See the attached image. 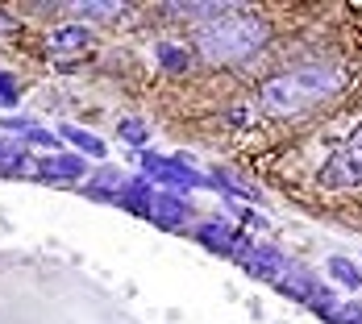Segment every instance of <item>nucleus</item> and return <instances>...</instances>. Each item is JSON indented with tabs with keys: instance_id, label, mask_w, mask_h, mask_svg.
I'll return each mask as SVG.
<instances>
[{
	"instance_id": "8",
	"label": "nucleus",
	"mask_w": 362,
	"mask_h": 324,
	"mask_svg": "<svg viewBox=\"0 0 362 324\" xmlns=\"http://www.w3.org/2000/svg\"><path fill=\"white\" fill-rule=\"evenodd\" d=\"M117 204L134 216H150V208H154V183L146 175H125V187H121Z\"/></svg>"
},
{
	"instance_id": "20",
	"label": "nucleus",
	"mask_w": 362,
	"mask_h": 324,
	"mask_svg": "<svg viewBox=\"0 0 362 324\" xmlns=\"http://www.w3.org/2000/svg\"><path fill=\"white\" fill-rule=\"evenodd\" d=\"M0 125H4V129H13V133H25V129H34V125H30V116H0Z\"/></svg>"
},
{
	"instance_id": "11",
	"label": "nucleus",
	"mask_w": 362,
	"mask_h": 324,
	"mask_svg": "<svg viewBox=\"0 0 362 324\" xmlns=\"http://www.w3.org/2000/svg\"><path fill=\"white\" fill-rule=\"evenodd\" d=\"M88 46H92V30H83V25H63L50 34V54H79Z\"/></svg>"
},
{
	"instance_id": "14",
	"label": "nucleus",
	"mask_w": 362,
	"mask_h": 324,
	"mask_svg": "<svg viewBox=\"0 0 362 324\" xmlns=\"http://www.w3.org/2000/svg\"><path fill=\"white\" fill-rule=\"evenodd\" d=\"M187 63H192V54H187L183 46H175V42H163V46H158V67H163V71L180 75V71H187Z\"/></svg>"
},
{
	"instance_id": "21",
	"label": "nucleus",
	"mask_w": 362,
	"mask_h": 324,
	"mask_svg": "<svg viewBox=\"0 0 362 324\" xmlns=\"http://www.w3.org/2000/svg\"><path fill=\"white\" fill-rule=\"evenodd\" d=\"M13 30H17V17L8 8H0V34H13Z\"/></svg>"
},
{
	"instance_id": "5",
	"label": "nucleus",
	"mask_w": 362,
	"mask_h": 324,
	"mask_svg": "<svg viewBox=\"0 0 362 324\" xmlns=\"http://www.w3.org/2000/svg\"><path fill=\"white\" fill-rule=\"evenodd\" d=\"M233 262L242 266V270H250L254 279H267V283H279L284 279V253L275 250V246H262V241H250L246 233L238 237V250H233Z\"/></svg>"
},
{
	"instance_id": "6",
	"label": "nucleus",
	"mask_w": 362,
	"mask_h": 324,
	"mask_svg": "<svg viewBox=\"0 0 362 324\" xmlns=\"http://www.w3.org/2000/svg\"><path fill=\"white\" fill-rule=\"evenodd\" d=\"M187 216H192V208H187V200L183 196H175V191H158L154 196V208H150V220L158 224V229H183L187 224Z\"/></svg>"
},
{
	"instance_id": "18",
	"label": "nucleus",
	"mask_w": 362,
	"mask_h": 324,
	"mask_svg": "<svg viewBox=\"0 0 362 324\" xmlns=\"http://www.w3.org/2000/svg\"><path fill=\"white\" fill-rule=\"evenodd\" d=\"M59 142H63V138H54V133H46V129H25V133H21V145H50V150H59Z\"/></svg>"
},
{
	"instance_id": "15",
	"label": "nucleus",
	"mask_w": 362,
	"mask_h": 324,
	"mask_svg": "<svg viewBox=\"0 0 362 324\" xmlns=\"http://www.w3.org/2000/svg\"><path fill=\"white\" fill-rule=\"evenodd\" d=\"M75 13L88 17V21H112V17H121V13H129V8H125V4H112V0H100V4L83 0V4H75Z\"/></svg>"
},
{
	"instance_id": "10",
	"label": "nucleus",
	"mask_w": 362,
	"mask_h": 324,
	"mask_svg": "<svg viewBox=\"0 0 362 324\" xmlns=\"http://www.w3.org/2000/svg\"><path fill=\"white\" fill-rule=\"evenodd\" d=\"M96 183H83V196H92V200H105V204H117V196H121V187H125V175L121 171H112V167H100Z\"/></svg>"
},
{
	"instance_id": "7",
	"label": "nucleus",
	"mask_w": 362,
	"mask_h": 324,
	"mask_svg": "<svg viewBox=\"0 0 362 324\" xmlns=\"http://www.w3.org/2000/svg\"><path fill=\"white\" fill-rule=\"evenodd\" d=\"M34 171L42 175V179H50V183H63V179H88V162H83L79 154H50V158L34 162Z\"/></svg>"
},
{
	"instance_id": "12",
	"label": "nucleus",
	"mask_w": 362,
	"mask_h": 324,
	"mask_svg": "<svg viewBox=\"0 0 362 324\" xmlns=\"http://www.w3.org/2000/svg\"><path fill=\"white\" fill-rule=\"evenodd\" d=\"M59 138H63V142H71L75 150H79V158H96V162H100V158L109 154V145L100 142L96 133L79 129V125H63V129H59Z\"/></svg>"
},
{
	"instance_id": "17",
	"label": "nucleus",
	"mask_w": 362,
	"mask_h": 324,
	"mask_svg": "<svg viewBox=\"0 0 362 324\" xmlns=\"http://www.w3.org/2000/svg\"><path fill=\"white\" fill-rule=\"evenodd\" d=\"M121 138L129 145H138V150H146V125L138 121V116H129V121H121Z\"/></svg>"
},
{
	"instance_id": "4",
	"label": "nucleus",
	"mask_w": 362,
	"mask_h": 324,
	"mask_svg": "<svg viewBox=\"0 0 362 324\" xmlns=\"http://www.w3.org/2000/svg\"><path fill=\"white\" fill-rule=\"evenodd\" d=\"M317 183H321V187H329V191H341V187H362V125L325 158V167L317 171Z\"/></svg>"
},
{
	"instance_id": "22",
	"label": "nucleus",
	"mask_w": 362,
	"mask_h": 324,
	"mask_svg": "<svg viewBox=\"0 0 362 324\" xmlns=\"http://www.w3.org/2000/svg\"><path fill=\"white\" fill-rule=\"evenodd\" d=\"M242 220H246V224H254V229H258V224H267V220H262V212H242Z\"/></svg>"
},
{
	"instance_id": "19",
	"label": "nucleus",
	"mask_w": 362,
	"mask_h": 324,
	"mask_svg": "<svg viewBox=\"0 0 362 324\" xmlns=\"http://www.w3.org/2000/svg\"><path fill=\"white\" fill-rule=\"evenodd\" d=\"M333 324H362V299L341 304V308H337V316H333Z\"/></svg>"
},
{
	"instance_id": "3",
	"label": "nucleus",
	"mask_w": 362,
	"mask_h": 324,
	"mask_svg": "<svg viewBox=\"0 0 362 324\" xmlns=\"http://www.w3.org/2000/svg\"><path fill=\"white\" fill-rule=\"evenodd\" d=\"M142 175L150 183H163V191H196V187H213L209 175H200L187 158H163L154 150H142Z\"/></svg>"
},
{
	"instance_id": "9",
	"label": "nucleus",
	"mask_w": 362,
	"mask_h": 324,
	"mask_svg": "<svg viewBox=\"0 0 362 324\" xmlns=\"http://www.w3.org/2000/svg\"><path fill=\"white\" fill-rule=\"evenodd\" d=\"M238 237H242V233H238L229 220H204V224H196V241L209 246V250H217V253H229V258L238 250Z\"/></svg>"
},
{
	"instance_id": "13",
	"label": "nucleus",
	"mask_w": 362,
	"mask_h": 324,
	"mask_svg": "<svg viewBox=\"0 0 362 324\" xmlns=\"http://www.w3.org/2000/svg\"><path fill=\"white\" fill-rule=\"evenodd\" d=\"M329 279L350 291L362 287V270H358V262H350V258H329Z\"/></svg>"
},
{
	"instance_id": "16",
	"label": "nucleus",
	"mask_w": 362,
	"mask_h": 324,
	"mask_svg": "<svg viewBox=\"0 0 362 324\" xmlns=\"http://www.w3.org/2000/svg\"><path fill=\"white\" fill-rule=\"evenodd\" d=\"M21 100V83H17V75L0 71V108H13Z\"/></svg>"
},
{
	"instance_id": "2",
	"label": "nucleus",
	"mask_w": 362,
	"mask_h": 324,
	"mask_svg": "<svg viewBox=\"0 0 362 324\" xmlns=\"http://www.w3.org/2000/svg\"><path fill=\"white\" fill-rule=\"evenodd\" d=\"M267 37L271 30L254 8H229L196 30V54L213 67H233V63L254 59L267 46Z\"/></svg>"
},
{
	"instance_id": "1",
	"label": "nucleus",
	"mask_w": 362,
	"mask_h": 324,
	"mask_svg": "<svg viewBox=\"0 0 362 324\" xmlns=\"http://www.w3.org/2000/svg\"><path fill=\"white\" fill-rule=\"evenodd\" d=\"M346 88V75L333 63H300L291 71L271 75L258 88V104L271 116H304L313 108H321Z\"/></svg>"
}]
</instances>
